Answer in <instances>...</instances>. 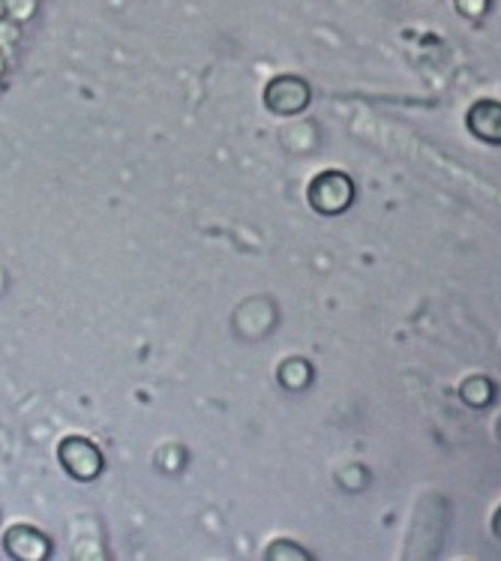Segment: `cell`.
<instances>
[{"label":"cell","mask_w":501,"mask_h":561,"mask_svg":"<svg viewBox=\"0 0 501 561\" xmlns=\"http://www.w3.org/2000/svg\"><path fill=\"white\" fill-rule=\"evenodd\" d=\"M57 466L67 471L72 481L93 483L103 478L105 457L96 442L88 436H67L57 442Z\"/></svg>","instance_id":"1"},{"label":"cell","mask_w":501,"mask_h":561,"mask_svg":"<svg viewBox=\"0 0 501 561\" xmlns=\"http://www.w3.org/2000/svg\"><path fill=\"white\" fill-rule=\"evenodd\" d=\"M309 207L321 214V217H340L345 214L354 202V184L352 178L337 169H328L312 178V184L307 190Z\"/></svg>","instance_id":"2"},{"label":"cell","mask_w":501,"mask_h":561,"mask_svg":"<svg viewBox=\"0 0 501 561\" xmlns=\"http://www.w3.org/2000/svg\"><path fill=\"white\" fill-rule=\"evenodd\" d=\"M262 100L271 115L297 117L304 115L312 103V88L300 76H276V79L267 81Z\"/></svg>","instance_id":"3"},{"label":"cell","mask_w":501,"mask_h":561,"mask_svg":"<svg viewBox=\"0 0 501 561\" xmlns=\"http://www.w3.org/2000/svg\"><path fill=\"white\" fill-rule=\"evenodd\" d=\"M3 552L12 561H46L55 552V540L27 523H15L3 531Z\"/></svg>","instance_id":"4"},{"label":"cell","mask_w":501,"mask_h":561,"mask_svg":"<svg viewBox=\"0 0 501 561\" xmlns=\"http://www.w3.org/2000/svg\"><path fill=\"white\" fill-rule=\"evenodd\" d=\"M468 133L487 145H501V103L499 100H480L468 108Z\"/></svg>","instance_id":"5"},{"label":"cell","mask_w":501,"mask_h":561,"mask_svg":"<svg viewBox=\"0 0 501 561\" xmlns=\"http://www.w3.org/2000/svg\"><path fill=\"white\" fill-rule=\"evenodd\" d=\"M276 381L285 390H307L309 381H312V367H309L304 357H288L276 369Z\"/></svg>","instance_id":"6"},{"label":"cell","mask_w":501,"mask_h":561,"mask_svg":"<svg viewBox=\"0 0 501 561\" xmlns=\"http://www.w3.org/2000/svg\"><path fill=\"white\" fill-rule=\"evenodd\" d=\"M492 393H496V388H492V381L487 376H471L459 385V397H463V402L471 405V409L490 405Z\"/></svg>","instance_id":"7"},{"label":"cell","mask_w":501,"mask_h":561,"mask_svg":"<svg viewBox=\"0 0 501 561\" xmlns=\"http://www.w3.org/2000/svg\"><path fill=\"white\" fill-rule=\"evenodd\" d=\"M0 10H3V15H10L12 22L27 24L36 19L39 0H0Z\"/></svg>","instance_id":"8"},{"label":"cell","mask_w":501,"mask_h":561,"mask_svg":"<svg viewBox=\"0 0 501 561\" xmlns=\"http://www.w3.org/2000/svg\"><path fill=\"white\" fill-rule=\"evenodd\" d=\"M186 466V450L183 445H166L160 447V454H157V469H162L166 474H178Z\"/></svg>","instance_id":"9"},{"label":"cell","mask_w":501,"mask_h":561,"mask_svg":"<svg viewBox=\"0 0 501 561\" xmlns=\"http://www.w3.org/2000/svg\"><path fill=\"white\" fill-rule=\"evenodd\" d=\"M22 43V24L12 22L10 15H0V51H15Z\"/></svg>","instance_id":"10"},{"label":"cell","mask_w":501,"mask_h":561,"mask_svg":"<svg viewBox=\"0 0 501 561\" xmlns=\"http://www.w3.org/2000/svg\"><path fill=\"white\" fill-rule=\"evenodd\" d=\"M264 559L271 561H280V559H309L307 550H297L292 540H274L267 552H264Z\"/></svg>","instance_id":"11"},{"label":"cell","mask_w":501,"mask_h":561,"mask_svg":"<svg viewBox=\"0 0 501 561\" xmlns=\"http://www.w3.org/2000/svg\"><path fill=\"white\" fill-rule=\"evenodd\" d=\"M456 10L468 15V19H478V15L490 10V0H456Z\"/></svg>","instance_id":"12"},{"label":"cell","mask_w":501,"mask_h":561,"mask_svg":"<svg viewBox=\"0 0 501 561\" xmlns=\"http://www.w3.org/2000/svg\"><path fill=\"white\" fill-rule=\"evenodd\" d=\"M7 69H10V58H7V51H0V84L7 79Z\"/></svg>","instance_id":"13"},{"label":"cell","mask_w":501,"mask_h":561,"mask_svg":"<svg viewBox=\"0 0 501 561\" xmlns=\"http://www.w3.org/2000/svg\"><path fill=\"white\" fill-rule=\"evenodd\" d=\"M492 535L501 540V507L496 511V516H492Z\"/></svg>","instance_id":"14"},{"label":"cell","mask_w":501,"mask_h":561,"mask_svg":"<svg viewBox=\"0 0 501 561\" xmlns=\"http://www.w3.org/2000/svg\"><path fill=\"white\" fill-rule=\"evenodd\" d=\"M499 438H501V421H499Z\"/></svg>","instance_id":"15"}]
</instances>
